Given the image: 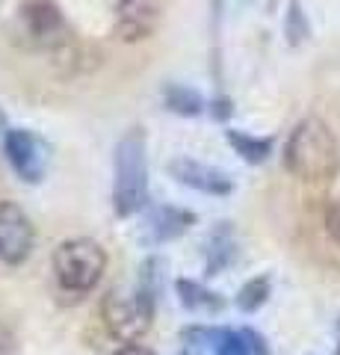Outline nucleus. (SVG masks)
Returning a JSON list of instances; mask_svg holds the SVG:
<instances>
[{
	"label": "nucleus",
	"instance_id": "nucleus-7",
	"mask_svg": "<svg viewBox=\"0 0 340 355\" xmlns=\"http://www.w3.org/2000/svg\"><path fill=\"white\" fill-rule=\"evenodd\" d=\"M3 154L15 175L27 184H39L48 172V148L39 137H33L30 130H9L3 139Z\"/></svg>",
	"mask_w": 340,
	"mask_h": 355
},
{
	"label": "nucleus",
	"instance_id": "nucleus-5",
	"mask_svg": "<svg viewBox=\"0 0 340 355\" xmlns=\"http://www.w3.org/2000/svg\"><path fill=\"white\" fill-rule=\"evenodd\" d=\"M18 21L24 36L39 48H62L69 42L62 9L53 0H24L18 9Z\"/></svg>",
	"mask_w": 340,
	"mask_h": 355
},
{
	"label": "nucleus",
	"instance_id": "nucleus-2",
	"mask_svg": "<svg viewBox=\"0 0 340 355\" xmlns=\"http://www.w3.org/2000/svg\"><path fill=\"white\" fill-rule=\"evenodd\" d=\"M116 181H113V207L118 216H134L148 202V148L142 128H130L116 142Z\"/></svg>",
	"mask_w": 340,
	"mask_h": 355
},
{
	"label": "nucleus",
	"instance_id": "nucleus-15",
	"mask_svg": "<svg viewBox=\"0 0 340 355\" xmlns=\"http://www.w3.org/2000/svg\"><path fill=\"white\" fill-rule=\"evenodd\" d=\"M325 225H328V234H332V240L340 246V196L332 202V207H328V214H325Z\"/></svg>",
	"mask_w": 340,
	"mask_h": 355
},
{
	"label": "nucleus",
	"instance_id": "nucleus-11",
	"mask_svg": "<svg viewBox=\"0 0 340 355\" xmlns=\"http://www.w3.org/2000/svg\"><path fill=\"white\" fill-rule=\"evenodd\" d=\"M225 139L231 142L240 157L249 160V163H263L269 157V151H272V146L267 139H255V137H249V133H243V130H228Z\"/></svg>",
	"mask_w": 340,
	"mask_h": 355
},
{
	"label": "nucleus",
	"instance_id": "nucleus-14",
	"mask_svg": "<svg viewBox=\"0 0 340 355\" xmlns=\"http://www.w3.org/2000/svg\"><path fill=\"white\" fill-rule=\"evenodd\" d=\"M269 296V282L267 279H251L243 291L237 293V305L243 311H258Z\"/></svg>",
	"mask_w": 340,
	"mask_h": 355
},
{
	"label": "nucleus",
	"instance_id": "nucleus-1",
	"mask_svg": "<svg viewBox=\"0 0 340 355\" xmlns=\"http://www.w3.org/2000/svg\"><path fill=\"white\" fill-rule=\"evenodd\" d=\"M340 151L332 128L320 119H302L284 146V166L299 181H325L337 172Z\"/></svg>",
	"mask_w": 340,
	"mask_h": 355
},
{
	"label": "nucleus",
	"instance_id": "nucleus-3",
	"mask_svg": "<svg viewBox=\"0 0 340 355\" xmlns=\"http://www.w3.org/2000/svg\"><path fill=\"white\" fill-rule=\"evenodd\" d=\"M104 270H107V254L95 240L74 237L60 243L57 252H53V275H57L62 291L89 293L101 282Z\"/></svg>",
	"mask_w": 340,
	"mask_h": 355
},
{
	"label": "nucleus",
	"instance_id": "nucleus-16",
	"mask_svg": "<svg viewBox=\"0 0 340 355\" xmlns=\"http://www.w3.org/2000/svg\"><path fill=\"white\" fill-rule=\"evenodd\" d=\"M116 355H154V352H151L148 347H142V343H127V347H122Z\"/></svg>",
	"mask_w": 340,
	"mask_h": 355
},
{
	"label": "nucleus",
	"instance_id": "nucleus-10",
	"mask_svg": "<svg viewBox=\"0 0 340 355\" xmlns=\"http://www.w3.org/2000/svg\"><path fill=\"white\" fill-rule=\"evenodd\" d=\"M193 214L186 210H175V207H160L154 216H151L148 225L154 228V240H169V237H178L190 228Z\"/></svg>",
	"mask_w": 340,
	"mask_h": 355
},
{
	"label": "nucleus",
	"instance_id": "nucleus-4",
	"mask_svg": "<svg viewBox=\"0 0 340 355\" xmlns=\"http://www.w3.org/2000/svg\"><path fill=\"white\" fill-rule=\"evenodd\" d=\"M101 314H104L107 329L118 340L136 343L151 329V320H154V293L148 287H139L134 293L113 291L104 296Z\"/></svg>",
	"mask_w": 340,
	"mask_h": 355
},
{
	"label": "nucleus",
	"instance_id": "nucleus-6",
	"mask_svg": "<svg viewBox=\"0 0 340 355\" xmlns=\"http://www.w3.org/2000/svg\"><path fill=\"white\" fill-rule=\"evenodd\" d=\"M33 243H36V228H33L24 207L15 202H0V261L18 266L30 258Z\"/></svg>",
	"mask_w": 340,
	"mask_h": 355
},
{
	"label": "nucleus",
	"instance_id": "nucleus-17",
	"mask_svg": "<svg viewBox=\"0 0 340 355\" xmlns=\"http://www.w3.org/2000/svg\"><path fill=\"white\" fill-rule=\"evenodd\" d=\"M116 3H125V0H116Z\"/></svg>",
	"mask_w": 340,
	"mask_h": 355
},
{
	"label": "nucleus",
	"instance_id": "nucleus-12",
	"mask_svg": "<svg viewBox=\"0 0 340 355\" xmlns=\"http://www.w3.org/2000/svg\"><path fill=\"white\" fill-rule=\"evenodd\" d=\"M166 107L178 116H199L204 110V101L190 86H169L166 89Z\"/></svg>",
	"mask_w": 340,
	"mask_h": 355
},
{
	"label": "nucleus",
	"instance_id": "nucleus-9",
	"mask_svg": "<svg viewBox=\"0 0 340 355\" xmlns=\"http://www.w3.org/2000/svg\"><path fill=\"white\" fill-rule=\"evenodd\" d=\"M160 21V6L154 0H125L118 3V33L125 42H139L154 33Z\"/></svg>",
	"mask_w": 340,
	"mask_h": 355
},
{
	"label": "nucleus",
	"instance_id": "nucleus-13",
	"mask_svg": "<svg viewBox=\"0 0 340 355\" xmlns=\"http://www.w3.org/2000/svg\"><path fill=\"white\" fill-rule=\"evenodd\" d=\"M178 293H181V305H186V308H219L222 305L216 299V293L204 291V287L195 282H178Z\"/></svg>",
	"mask_w": 340,
	"mask_h": 355
},
{
	"label": "nucleus",
	"instance_id": "nucleus-8",
	"mask_svg": "<svg viewBox=\"0 0 340 355\" xmlns=\"http://www.w3.org/2000/svg\"><path fill=\"white\" fill-rule=\"evenodd\" d=\"M169 169L181 184L193 187V190H199V193H207V196H228L234 190L231 178L225 172L213 169V166H204V163H195V160H175Z\"/></svg>",
	"mask_w": 340,
	"mask_h": 355
}]
</instances>
